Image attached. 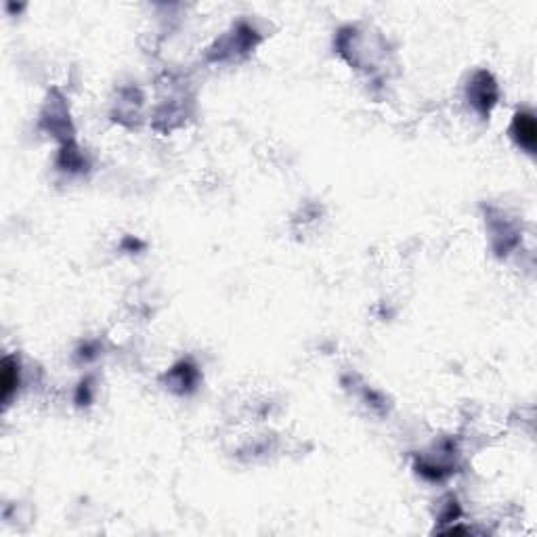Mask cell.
Returning <instances> with one entry per match:
<instances>
[{"instance_id": "6da1fadb", "label": "cell", "mask_w": 537, "mask_h": 537, "mask_svg": "<svg viewBox=\"0 0 537 537\" xmlns=\"http://www.w3.org/2000/svg\"><path fill=\"white\" fill-rule=\"evenodd\" d=\"M515 133L523 147H527L529 151L536 149V120H533V116L519 114L517 122H515Z\"/></svg>"}]
</instances>
